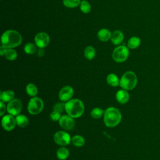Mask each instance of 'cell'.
Here are the masks:
<instances>
[{
  "label": "cell",
  "instance_id": "1",
  "mask_svg": "<svg viewBox=\"0 0 160 160\" xmlns=\"http://www.w3.org/2000/svg\"><path fill=\"white\" fill-rule=\"evenodd\" d=\"M22 42L21 34L15 30H8L1 36L2 46L6 48H14Z\"/></svg>",
  "mask_w": 160,
  "mask_h": 160
},
{
  "label": "cell",
  "instance_id": "2",
  "mask_svg": "<svg viewBox=\"0 0 160 160\" xmlns=\"http://www.w3.org/2000/svg\"><path fill=\"white\" fill-rule=\"evenodd\" d=\"M65 111L68 115L73 118L81 117L84 112L83 102L78 99H71L65 103Z\"/></svg>",
  "mask_w": 160,
  "mask_h": 160
},
{
  "label": "cell",
  "instance_id": "3",
  "mask_svg": "<svg viewBox=\"0 0 160 160\" xmlns=\"http://www.w3.org/2000/svg\"><path fill=\"white\" fill-rule=\"evenodd\" d=\"M122 118L120 111L114 107L108 108L103 115V121L104 124L108 128H114L118 126Z\"/></svg>",
  "mask_w": 160,
  "mask_h": 160
},
{
  "label": "cell",
  "instance_id": "4",
  "mask_svg": "<svg viewBox=\"0 0 160 160\" xmlns=\"http://www.w3.org/2000/svg\"><path fill=\"white\" fill-rule=\"evenodd\" d=\"M138 78L136 74L131 71H126L120 79L119 86L125 90H132L137 85Z\"/></svg>",
  "mask_w": 160,
  "mask_h": 160
},
{
  "label": "cell",
  "instance_id": "5",
  "mask_svg": "<svg viewBox=\"0 0 160 160\" xmlns=\"http://www.w3.org/2000/svg\"><path fill=\"white\" fill-rule=\"evenodd\" d=\"M43 108V101L40 98L36 96L32 98L28 104V111L29 113L32 115L39 114L42 111Z\"/></svg>",
  "mask_w": 160,
  "mask_h": 160
},
{
  "label": "cell",
  "instance_id": "6",
  "mask_svg": "<svg viewBox=\"0 0 160 160\" xmlns=\"http://www.w3.org/2000/svg\"><path fill=\"white\" fill-rule=\"evenodd\" d=\"M129 51L128 47L126 46H119L116 47L112 52V58L117 62H122L129 57Z\"/></svg>",
  "mask_w": 160,
  "mask_h": 160
},
{
  "label": "cell",
  "instance_id": "7",
  "mask_svg": "<svg viewBox=\"0 0 160 160\" xmlns=\"http://www.w3.org/2000/svg\"><path fill=\"white\" fill-rule=\"evenodd\" d=\"M54 142L61 146L68 145L71 142V138L69 133L64 131H59L54 134L53 137Z\"/></svg>",
  "mask_w": 160,
  "mask_h": 160
},
{
  "label": "cell",
  "instance_id": "8",
  "mask_svg": "<svg viewBox=\"0 0 160 160\" xmlns=\"http://www.w3.org/2000/svg\"><path fill=\"white\" fill-rule=\"evenodd\" d=\"M22 102L20 99L14 98L8 103L7 111L12 116H18L21 111L22 109Z\"/></svg>",
  "mask_w": 160,
  "mask_h": 160
},
{
  "label": "cell",
  "instance_id": "9",
  "mask_svg": "<svg viewBox=\"0 0 160 160\" xmlns=\"http://www.w3.org/2000/svg\"><path fill=\"white\" fill-rule=\"evenodd\" d=\"M1 124L3 129L7 131H10L14 129L16 127V118L11 114L4 115L1 119Z\"/></svg>",
  "mask_w": 160,
  "mask_h": 160
},
{
  "label": "cell",
  "instance_id": "10",
  "mask_svg": "<svg viewBox=\"0 0 160 160\" xmlns=\"http://www.w3.org/2000/svg\"><path fill=\"white\" fill-rule=\"evenodd\" d=\"M50 41L49 35L44 32L38 33L34 38L35 44L39 48H44L46 47Z\"/></svg>",
  "mask_w": 160,
  "mask_h": 160
},
{
  "label": "cell",
  "instance_id": "11",
  "mask_svg": "<svg viewBox=\"0 0 160 160\" xmlns=\"http://www.w3.org/2000/svg\"><path fill=\"white\" fill-rule=\"evenodd\" d=\"M59 124L64 130L70 131L72 130L75 126V121L73 118L69 115L61 116L59 120Z\"/></svg>",
  "mask_w": 160,
  "mask_h": 160
},
{
  "label": "cell",
  "instance_id": "12",
  "mask_svg": "<svg viewBox=\"0 0 160 160\" xmlns=\"http://www.w3.org/2000/svg\"><path fill=\"white\" fill-rule=\"evenodd\" d=\"M74 95L73 88L70 86H65L59 92V99L62 102H68Z\"/></svg>",
  "mask_w": 160,
  "mask_h": 160
},
{
  "label": "cell",
  "instance_id": "13",
  "mask_svg": "<svg viewBox=\"0 0 160 160\" xmlns=\"http://www.w3.org/2000/svg\"><path fill=\"white\" fill-rule=\"evenodd\" d=\"M116 98L120 104H126L129 100V94L127 90L120 89L116 92Z\"/></svg>",
  "mask_w": 160,
  "mask_h": 160
},
{
  "label": "cell",
  "instance_id": "14",
  "mask_svg": "<svg viewBox=\"0 0 160 160\" xmlns=\"http://www.w3.org/2000/svg\"><path fill=\"white\" fill-rule=\"evenodd\" d=\"M123 39L124 34L122 31L119 30H116L112 33L111 41L113 44L119 45L123 41Z\"/></svg>",
  "mask_w": 160,
  "mask_h": 160
},
{
  "label": "cell",
  "instance_id": "15",
  "mask_svg": "<svg viewBox=\"0 0 160 160\" xmlns=\"http://www.w3.org/2000/svg\"><path fill=\"white\" fill-rule=\"evenodd\" d=\"M14 96L15 94L14 91L11 90H6L1 92L0 99L1 101H2L4 102H9L14 99Z\"/></svg>",
  "mask_w": 160,
  "mask_h": 160
},
{
  "label": "cell",
  "instance_id": "16",
  "mask_svg": "<svg viewBox=\"0 0 160 160\" xmlns=\"http://www.w3.org/2000/svg\"><path fill=\"white\" fill-rule=\"evenodd\" d=\"M111 35L112 34L110 32V31L105 28L100 29L97 34L98 39L103 42H106L108 40H109L111 38Z\"/></svg>",
  "mask_w": 160,
  "mask_h": 160
},
{
  "label": "cell",
  "instance_id": "17",
  "mask_svg": "<svg viewBox=\"0 0 160 160\" xmlns=\"http://www.w3.org/2000/svg\"><path fill=\"white\" fill-rule=\"evenodd\" d=\"M106 81L109 85L112 87H116L119 85L120 80L118 76L114 73H111L108 75L106 78Z\"/></svg>",
  "mask_w": 160,
  "mask_h": 160
},
{
  "label": "cell",
  "instance_id": "18",
  "mask_svg": "<svg viewBox=\"0 0 160 160\" xmlns=\"http://www.w3.org/2000/svg\"><path fill=\"white\" fill-rule=\"evenodd\" d=\"M69 155V151L68 148L64 146H62L59 148L56 152L57 158L59 160H65L66 159Z\"/></svg>",
  "mask_w": 160,
  "mask_h": 160
},
{
  "label": "cell",
  "instance_id": "19",
  "mask_svg": "<svg viewBox=\"0 0 160 160\" xmlns=\"http://www.w3.org/2000/svg\"><path fill=\"white\" fill-rule=\"evenodd\" d=\"M17 125L20 128H25L29 124L28 118L23 114H18L16 117Z\"/></svg>",
  "mask_w": 160,
  "mask_h": 160
},
{
  "label": "cell",
  "instance_id": "20",
  "mask_svg": "<svg viewBox=\"0 0 160 160\" xmlns=\"http://www.w3.org/2000/svg\"><path fill=\"white\" fill-rule=\"evenodd\" d=\"M141 39L137 36L131 37L128 41V47L130 49H136L139 46Z\"/></svg>",
  "mask_w": 160,
  "mask_h": 160
},
{
  "label": "cell",
  "instance_id": "21",
  "mask_svg": "<svg viewBox=\"0 0 160 160\" xmlns=\"http://www.w3.org/2000/svg\"><path fill=\"white\" fill-rule=\"evenodd\" d=\"M71 142L74 146L81 147L85 144V139L81 135H75L71 138Z\"/></svg>",
  "mask_w": 160,
  "mask_h": 160
},
{
  "label": "cell",
  "instance_id": "22",
  "mask_svg": "<svg viewBox=\"0 0 160 160\" xmlns=\"http://www.w3.org/2000/svg\"><path fill=\"white\" fill-rule=\"evenodd\" d=\"M4 56L6 59L9 61H14L17 58L18 54L15 50L12 48H6L4 53Z\"/></svg>",
  "mask_w": 160,
  "mask_h": 160
},
{
  "label": "cell",
  "instance_id": "23",
  "mask_svg": "<svg viewBox=\"0 0 160 160\" xmlns=\"http://www.w3.org/2000/svg\"><path fill=\"white\" fill-rule=\"evenodd\" d=\"M84 57L87 59L91 60L95 57L96 51H95L94 48L92 46H88L84 49Z\"/></svg>",
  "mask_w": 160,
  "mask_h": 160
},
{
  "label": "cell",
  "instance_id": "24",
  "mask_svg": "<svg viewBox=\"0 0 160 160\" xmlns=\"http://www.w3.org/2000/svg\"><path fill=\"white\" fill-rule=\"evenodd\" d=\"M26 91L27 94L32 97H34L38 94V88L33 83H29L26 86Z\"/></svg>",
  "mask_w": 160,
  "mask_h": 160
},
{
  "label": "cell",
  "instance_id": "25",
  "mask_svg": "<svg viewBox=\"0 0 160 160\" xmlns=\"http://www.w3.org/2000/svg\"><path fill=\"white\" fill-rule=\"evenodd\" d=\"M36 46L32 42L27 43L24 47V51L28 54H33L36 52Z\"/></svg>",
  "mask_w": 160,
  "mask_h": 160
},
{
  "label": "cell",
  "instance_id": "26",
  "mask_svg": "<svg viewBox=\"0 0 160 160\" xmlns=\"http://www.w3.org/2000/svg\"><path fill=\"white\" fill-rule=\"evenodd\" d=\"M104 111L99 108H95L92 109L91 116L94 119H99L104 115Z\"/></svg>",
  "mask_w": 160,
  "mask_h": 160
},
{
  "label": "cell",
  "instance_id": "27",
  "mask_svg": "<svg viewBox=\"0 0 160 160\" xmlns=\"http://www.w3.org/2000/svg\"><path fill=\"white\" fill-rule=\"evenodd\" d=\"M64 6L69 8H74L78 6L81 4V0H63Z\"/></svg>",
  "mask_w": 160,
  "mask_h": 160
},
{
  "label": "cell",
  "instance_id": "28",
  "mask_svg": "<svg viewBox=\"0 0 160 160\" xmlns=\"http://www.w3.org/2000/svg\"><path fill=\"white\" fill-rule=\"evenodd\" d=\"M91 6L88 1L83 0L81 2L80 9L82 12L86 13V14L88 13L91 11Z\"/></svg>",
  "mask_w": 160,
  "mask_h": 160
},
{
  "label": "cell",
  "instance_id": "29",
  "mask_svg": "<svg viewBox=\"0 0 160 160\" xmlns=\"http://www.w3.org/2000/svg\"><path fill=\"white\" fill-rule=\"evenodd\" d=\"M64 109H65V103L61 102H57L53 106V111H58L59 112H62Z\"/></svg>",
  "mask_w": 160,
  "mask_h": 160
},
{
  "label": "cell",
  "instance_id": "30",
  "mask_svg": "<svg viewBox=\"0 0 160 160\" xmlns=\"http://www.w3.org/2000/svg\"><path fill=\"white\" fill-rule=\"evenodd\" d=\"M61 116L60 112L58 111H53L51 114H50V118L53 121H58L60 119Z\"/></svg>",
  "mask_w": 160,
  "mask_h": 160
},
{
  "label": "cell",
  "instance_id": "31",
  "mask_svg": "<svg viewBox=\"0 0 160 160\" xmlns=\"http://www.w3.org/2000/svg\"><path fill=\"white\" fill-rule=\"evenodd\" d=\"M6 110H7V107L6 106L4 102L1 101L0 102V116H2L6 112Z\"/></svg>",
  "mask_w": 160,
  "mask_h": 160
},
{
  "label": "cell",
  "instance_id": "32",
  "mask_svg": "<svg viewBox=\"0 0 160 160\" xmlns=\"http://www.w3.org/2000/svg\"><path fill=\"white\" fill-rule=\"evenodd\" d=\"M44 54V51L43 49V48H39L38 51H37V54L39 57H42L43 56Z\"/></svg>",
  "mask_w": 160,
  "mask_h": 160
},
{
  "label": "cell",
  "instance_id": "33",
  "mask_svg": "<svg viewBox=\"0 0 160 160\" xmlns=\"http://www.w3.org/2000/svg\"><path fill=\"white\" fill-rule=\"evenodd\" d=\"M6 48L4 47L3 46H1L0 47V54H1V56H4V53L6 51Z\"/></svg>",
  "mask_w": 160,
  "mask_h": 160
}]
</instances>
